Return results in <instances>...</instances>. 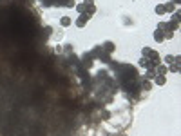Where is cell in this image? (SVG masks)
<instances>
[{
  "label": "cell",
  "instance_id": "7",
  "mask_svg": "<svg viewBox=\"0 0 181 136\" xmlns=\"http://www.w3.org/2000/svg\"><path fill=\"white\" fill-rule=\"evenodd\" d=\"M167 71H168V69H167V67H165V65H158V67H156V76H158V75H160V76H165V75H167Z\"/></svg>",
  "mask_w": 181,
  "mask_h": 136
},
{
  "label": "cell",
  "instance_id": "6",
  "mask_svg": "<svg viewBox=\"0 0 181 136\" xmlns=\"http://www.w3.org/2000/svg\"><path fill=\"white\" fill-rule=\"evenodd\" d=\"M89 22V17H85V15H80L78 17V20H76V25L78 27H85V24Z\"/></svg>",
  "mask_w": 181,
  "mask_h": 136
},
{
  "label": "cell",
  "instance_id": "5",
  "mask_svg": "<svg viewBox=\"0 0 181 136\" xmlns=\"http://www.w3.org/2000/svg\"><path fill=\"white\" fill-rule=\"evenodd\" d=\"M101 47H103V49H105V51H107L109 55H112V53H114V49H116V45H114L112 42H105V44H103Z\"/></svg>",
  "mask_w": 181,
  "mask_h": 136
},
{
  "label": "cell",
  "instance_id": "4",
  "mask_svg": "<svg viewBox=\"0 0 181 136\" xmlns=\"http://www.w3.org/2000/svg\"><path fill=\"white\" fill-rule=\"evenodd\" d=\"M165 62H167L168 65L172 64L170 71H174V73H178V71H179V58H178V56H172V55H168V56L165 58Z\"/></svg>",
  "mask_w": 181,
  "mask_h": 136
},
{
  "label": "cell",
  "instance_id": "3",
  "mask_svg": "<svg viewBox=\"0 0 181 136\" xmlns=\"http://www.w3.org/2000/svg\"><path fill=\"white\" fill-rule=\"evenodd\" d=\"M76 7V11L80 13V15H85V17H92L94 13H96V6H94V0H83L81 4H76L74 6Z\"/></svg>",
  "mask_w": 181,
  "mask_h": 136
},
{
  "label": "cell",
  "instance_id": "1",
  "mask_svg": "<svg viewBox=\"0 0 181 136\" xmlns=\"http://www.w3.org/2000/svg\"><path fill=\"white\" fill-rule=\"evenodd\" d=\"M161 64V56L158 51L150 49V47H143L141 51V58H140V67L141 69H154Z\"/></svg>",
  "mask_w": 181,
  "mask_h": 136
},
{
  "label": "cell",
  "instance_id": "10",
  "mask_svg": "<svg viewBox=\"0 0 181 136\" xmlns=\"http://www.w3.org/2000/svg\"><path fill=\"white\" fill-rule=\"evenodd\" d=\"M60 24L63 25V27H67V25H71V18H69V17H62Z\"/></svg>",
  "mask_w": 181,
  "mask_h": 136
},
{
  "label": "cell",
  "instance_id": "8",
  "mask_svg": "<svg viewBox=\"0 0 181 136\" xmlns=\"http://www.w3.org/2000/svg\"><path fill=\"white\" fill-rule=\"evenodd\" d=\"M165 82H167V78H165V76H160V75H158V76H154V84H158V85H163Z\"/></svg>",
  "mask_w": 181,
  "mask_h": 136
},
{
  "label": "cell",
  "instance_id": "11",
  "mask_svg": "<svg viewBox=\"0 0 181 136\" xmlns=\"http://www.w3.org/2000/svg\"><path fill=\"white\" fill-rule=\"evenodd\" d=\"M172 2H174V4H179V0H172Z\"/></svg>",
  "mask_w": 181,
  "mask_h": 136
},
{
  "label": "cell",
  "instance_id": "2",
  "mask_svg": "<svg viewBox=\"0 0 181 136\" xmlns=\"http://www.w3.org/2000/svg\"><path fill=\"white\" fill-rule=\"evenodd\" d=\"M176 29H178V24H174V22H160L156 25L154 38H156V42H165V40L172 38Z\"/></svg>",
  "mask_w": 181,
  "mask_h": 136
},
{
  "label": "cell",
  "instance_id": "9",
  "mask_svg": "<svg viewBox=\"0 0 181 136\" xmlns=\"http://www.w3.org/2000/svg\"><path fill=\"white\" fill-rule=\"evenodd\" d=\"M156 13H158V15H163V13H167V7H165V4H160V6H156Z\"/></svg>",
  "mask_w": 181,
  "mask_h": 136
}]
</instances>
